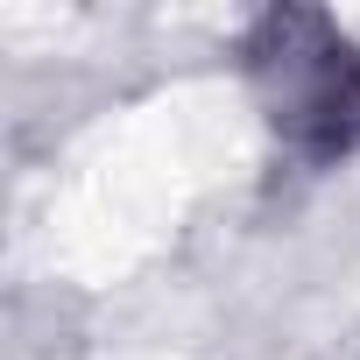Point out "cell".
<instances>
[{"label": "cell", "mask_w": 360, "mask_h": 360, "mask_svg": "<svg viewBox=\"0 0 360 360\" xmlns=\"http://www.w3.org/2000/svg\"><path fill=\"white\" fill-rule=\"evenodd\" d=\"M248 78L283 148L311 162L360 148V43L325 8H269L248 36Z\"/></svg>", "instance_id": "obj_1"}]
</instances>
